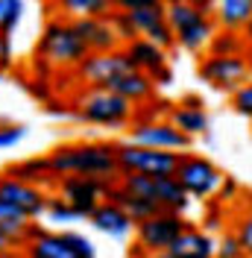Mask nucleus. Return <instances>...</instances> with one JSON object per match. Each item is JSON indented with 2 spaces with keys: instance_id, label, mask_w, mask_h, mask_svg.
<instances>
[{
  "instance_id": "2eb2a0df",
  "label": "nucleus",
  "mask_w": 252,
  "mask_h": 258,
  "mask_svg": "<svg viewBox=\"0 0 252 258\" xmlns=\"http://www.w3.org/2000/svg\"><path fill=\"white\" fill-rule=\"evenodd\" d=\"M153 77L150 74H144L138 68H132V71H123V74H117L114 80H109L103 88H109L114 94L126 97L129 103H138V100H147V97L153 94Z\"/></svg>"
},
{
  "instance_id": "aec40b11",
  "label": "nucleus",
  "mask_w": 252,
  "mask_h": 258,
  "mask_svg": "<svg viewBox=\"0 0 252 258\" xmlns=\"http://www.w3.org/2000/svg\"><path fill=\"white\" fill-rule=\"evenodd\" d=\"M56 6L71 18H109L111 0H56Z\"/></svg>"
},
{
  "instance_id": "5701e85b",
  "label": "nucleus",
  "mask_w": 252,
  "mask_h": 258,
  "mask_svg": "<svg viewBox=\"0 0 252 258\" xmlns=\"http://www.w3.org/2000/svg\"><path fill=\"white\" fill-rule=\"evenodd\" d=\"M47 217L50 223H74V220H79L77 209L68 200H47Z\"/></svg>"
},
{
  "instance_id": "f257e3e1",
  "label": "nucleus",
  "mask_w": 252,
  "mask_h": 258,
  "mask_svg": "<svg viewBox=\"0 0 252 258\" xmlns=\"http://www.w3.org/2000/svg\"><path fill=\"white\" fill-rule=\"evenodd\" d=\"M53 176H71V173H85V176L109 179L120 170L117 161V147L109 144H74L59 147L47 159Z\"/></svg>"
},
{
  "instance_id": "6e6552de",
  "label": "nucleus",
  "mask_w": 252,
  "mask_h": 258,
  "mask_svg": "<svg viewBox=\"0 0 252 258\" xmlns=\"http://www.w3.org/2000/svg\"><path fill=\"white\" fill-rule=\"evenodd\" d=\"M62 197L77 209L79 217H91L94 209L100 206L97 200L103 194H109V182L100 176H85V173H71V176H62Z\"/></svg>"
},
{
  "instance_id": "4468645a",
  "label": "nucleus",
  "mask_w": 252,
  "mask_h": 258,
  "mask_svg": "<svg viewBox=\"0 0 252 258\" xmlns=\"http://www.w3.org/2000/svg\"><path fill=\"white\" fill-rule=\"evenodd\" d=\"M91 223H94L103 235H109V238H126V235L132 232V223H135V220L129 217V211H126L120 203L109 200V203H100L94 209Z\"/></svg>"
},
{
  "instance_id": "c85d7f7f",
  "label": "nucleus",
  "mask_w": 252,
  "mask_h": 258,
  "mask_svg": "<svg viewBox=\"0 0 252 258\" xmlns=\"http://www.w3.org/2000/svg\"><path fill=\"white\" fill-rule=\"evenodd\" d=\"M24 132L27 129L21 126V123H6V126H0V147H15L21 138H24Z\"/></svg>"
},
{
  "instance_id": "58836bf2",
  "label": "nucleus",
  "mask_w": 252,
  "mask_h": 258,
  "mask_svg": "<svg viewBox=\"0 0 252 258\" xmlns=\"http://www.w3.org/2000/svg\"><path fill=\"white\" fill-rule=\"evenodd\" d=\"M27 258H47V255H38V252H32V249H30V252H27Z\"/></svg>"
},
{
  "instance_id": "4c0bfd02",
  "label": "nucleus",
  "mask_w": 252,
  "mask_h": 258,
  "mask_svg": "<svg viewBox=\"0 0 252 258\" xmlns=\"http://www.w3.org/2000/svg\"><path fill=\"white\" fill-rule=\"evenodd\" d=\"M0 258H21V255H15V252L9 249V252H0Z\"/></svg>"
},
{
  "instance_id": "c756f323",
  "label": "nucleus",
  "mask_w": 252,
  "mask_h": 258,
  "mask_svg": "<svg viewBox=\"0 0 252 258\" xmlns=\"http://www.w3.org/2000/svg\"><path fill=\"white\" fill-rule=\"evenodd\" d=\"M3 220H30L24 211L18 209V206H12V203H6L3 197H0V223Z\"/></svg>"
},
{
  "instance_id": "9b49d317",
  "label": "nucleus",
  "mask_w": 252,
  "mask_h": 258,
  "mask_svg": "<svg viewBox=\"0 0 252 258\" xmlns=\"http://www.w3.org/2000/svg\"><path fill=\"white\" fill-rule=\"evenodd\" d=\"M0 197L6 203H12L24 211L27 217H38L47 211V197L38 191L35 185H30L27 179H18V176H0Z\"/></svg>"
},
{
  "instance_id": "bb28decb",
  "label": "nucleus",
  "mask_w": 252,
  "mask_h": 258,
  "mask_svg": "<svg viewBox=\"0 0 252 258\" xmlns=\"http://www.w3.org/2000/svg\"><path fill=\"white\" fill-rule=\"evenodd\" d=\"M235 235H237V241H240V246H243V252L252 258V211H249V214H243V217L237 220Z\"/></svg>"
},
{
  "instance_id": "f03ea898",
  "label": "nucleus",
  "mask_w": 252,
  "mask_h": 258,
  "mask_svg": "<svg viewBox=\"0 0 252 258\" xmlns=\"http://www.w3.org/2000/svg\"><path fill=\"white\" fill-rule=\"evenodd\" d=\"M38 53L41 59L59 68H79V62L91 53L88 44L82 41L74 30V24H62V21H50L44 27V35L38 41Z\"/></svg>"
},
{
  "instance_id": "412c9836",
  "label": "nucleus",
  "mask_w": 252,
  "mask_h": 258,
  "mask_svg": "<svg viewBox=\"0 0 252 258\" xmlns=\"http://www.w3.org/2000/svg\"><path fill=\"white\" fill-rule=\"evenodd\" d=\"M249 47L246 44V38L243 35H237V30H226L220 35H214L211 38V44L208 50L211 53H217V56H243V50Z\"/></svg>"
},
{
  "instance_id": "9d476101",
  "label": "nucleus",
  "mask_w": 252,
  "mask_h": 258,
  "mask_svg": "<svg viewBox=\"0 0 252 258\" xmlns=\"http://www.w3.org/2000/svg\"><path fill=\"white\" fill-rule=\"evenodd\" d=\"M129 141L141 147H156V150H188L191 147V135H185L179 126H173L170 120H144L135 123L129 132Z\"/></svg>"
},
{
  "instance_id": "e433bc0d",
  "label": "nucleus",
  "mask_w": 252,
  "mask_h": 258,
  "mask_svg": "<svg viewBox=\"0 0 252 258\" xmlns=\"http://www.w3.org/2000/svg\"><path fill=\"white\" fill-rule=\"evenodd\" d=\"M243 38H246V44L252 47V18H249V24L243 27Z\"/></svg>"
},
{
  "instance_id": "72a5a7b5",
  "label": "nucleus",
  "mask_w": 252,
  "mask_h": 258,
  "mask_svg": "<svg viewBox=\"0 0 252 258\" xmlns=\"http://www.w3.org/2000/svg\"><path fill=\"white\" fill-rule=\"evenodd\" d=\"M220 191H223V197H232V194H235V182H232V179H226V182L220 185Z\"/></svg>"
},
{
  "instance_id": "b1692460",
  "label": "nucleus",
  "mask_w": 252,
  "mask_h": 258,
  "mask_svg": "<svg viewBox=\"0 0 252 258\" xmlns=\"http://www.w3.org/2000/svg\"><path fill=\"white\" fill-rule=\"evenodd\" d=\"M41 173H50V164H47V159H30V161H24V164H15V167H12V176H18V179H27V182H32V179H38Z\"/></svg>"
},
{
  "instance_id": "f3484780",
  "label": "nucleus",
  "mask_w": 252,
  "mask_h": 258,
  "mask_svg": "<svg viewBox=\"0 0 252 258\" xmlns=\"http://www.w3.org/2000/svg\"><path fill=\"white\" fill-rule=\"evenodd\" d=\"M252 18V0H217L214 21L223 30H243Z\"/></svg>"
},
{
  "instance_id": "20e7f679",
  "label": "nucleus",
  "mask_w": 252,
  "mask_h": 258,
  "mask_svg": "<svg viewBox=\"0 0 252 258\" xmlns=\"http://www.w3.org/2000/svg\"><path fill=\"white\" fill-rule=\"evenodd\" d=\"M117 161L123 173H153V176H176L179 153L173 150H156L141 144H123L117 147Z\"/></svg>"
},
{
  "instance_id": "7ed1b4c3",
  "label": "nucleus",
  "mask_w": 252,
  "mask_h": 258,
  "mask_svg": "<svg viewBox=\"0 0 252 258\" xmlns=\"http://www.w3.org/2000/svg\"><path fill=\"white\" fill-rule=\"evenodd\" d=\"M132 114V103L109 88H94L79 97V117L100 126H123Z\"/></svg>"
},
{
  "instance_id": "dca6fc26",
  "label": "nucleus",
  "mask_w": 252,
  "mask_h": 258,
  "mask_svg": "<svg viewBox=\"0 0 252 258\" xmlns=\"http://www.w3.org/2000/svg\"><path fill=\"white\" fill-rule=\"evenodd\" d=\"M167 249H173L179 258H214L217 255V243L211 241L205 232H197V229H191V226L167 246Z\"/></svg>"
},
{
  "instance_id": "423d86ee",
  "label": "nucleus",
  "mask_w": 252,
  "mask_h": 258,
  "mask_svg": "<svg viewBox=\"0 0 252 258\" xmlns=\"http://www.w3.org/2000/svg\"><path fill=\"white\" fill-rule=\"evenodd\" d=\"M176 179H179L182 188H185L191 197H197V200L211 197V194L223 185V173L220 170H217L208 159H203V156H191V153L179 156Z\"/></svg>"
},
{
  "instance_id": "ea45409f",
  "label": "nucleus",
  "mask_w": 252,
  "mask_h": 258,
  "mask_svg": "<svg viewBox=\"0 0 252 258\" xmlns=\"http://www.w3.org/2000/svg\"><path fill=\"white\" fill-rule=\"evenodd\" d=\"M161 3L167 6V3H188V0H161Z\"/></svg>"
},
{
  "instance_id": "cd10ccee",
  "label": "nucleus",
  "mask_w": 252,
  "mask_h": 258,
  "mask_svg": "<svg viewBox=\"0 0 252 258\" xmlns=\"http://www.w3.org/2000/svg\"><path fill=\"white\" fill-rule=\"evenodd\" d=\"M217 258H246L243 246L237 241V235H226V238L217 243Z\"/></svg>"
},
{
  "instance_id": "a878e982",
  "label": "nucleus",
  "mask_w": 252,
  "mask_h": 258,
  "mask_svg": "<svg viewBox=\"0 0 252 258\" xmlns=\"http://www.w3.org/2000/svg\"><path fill=\"white\" fill-rule=\"evenodd\" d=\"M232 106H235L237 114H243V117L252 120V82H243L240 88L232 91Z\"/></svg>"
},
{
  "instance_id": "7c9ffc66",
  "label": "nucleus",
  "mask_w": 252,
  "mask_h": 258,
  "mask_svg": "<svg viewBox=\"0 0 252 258\" xmlns=\"http://www.w3.org/2000/svg\"><path fill=\"white\" fill-rule=\"evenodd\" d=\"M161 0H111L114 9L120 12H132V9H144V6H158Z\"/></svg>"
},
{
  "instance_id": "473e14b6",
  "label": "nucleus",
  "mask_w": 252,
  "mask_h": 258,
  "mask_svg": "<svg viewBox=\"0 0 252 258\" xmlns=\"http://www.w3.org/2000/svg\"><path fill=\"white\" fill-rule=\"evenodd\" d=\"M12 246H15V241H9V238H6V235L0 232V252H9Z\"/></svg>"
},
{
  "instance_id": "393cba45",
  "label": "nucleus",
  "mask_w": 252,
  "mask_h": 258,
  "mask_svg": "<svg viewBox=\"0 0 252 258\" xmlns=\"http://www.w3.org/2000/svg\"><path fill=\"white\" fill-rule=\"evenodd\" d=\"M111 27H114V32H117V38L120 41H132V38H138L141 32L135 30V24H132V18H129V12H114L111 15Z\"/></svg>"
},
{
  "instance_id": "39448f33",
  "label": "nucleus",
  "mask_w": 252,
  "mask_h": 258,
  "mask_svg": "<svg viewBox=\"0 0 252 258\" xmlns=\"http://www.w3.org/2000/svg\"><path fill=\"white\" fill-rule=\"evenodd\" d=\"M185 229L188 223L179 217V211L161 209L158 214L135 223V235H138V246H144L147 252H158V249H167Z\"/></svg>"
},
{
  "instance_id": "1a4fd4ad",
  "label": "nucleus",
  "mask_w": 252,
  "mask_h": 258,
  "mask_svg": "<svg viewBox=\"0 0 252 258\" xmlns=\"http://www.w3.org/2000/svg\"><path fill=\"white\" fill-rule=\"evenodd\" d=\"M132 68H135V64L126 56V50H106V53H88V56L79 62L77 74L88 82V85L103 88L109 80H114V77L123 74V71H132Z\"/></svg>"
},
{
  "instance_id": "2f4dec72",
  "label": "nucleus",
  "mask_w": 252,
  "mask_h": 258,
  "mask_svg": "<svg viewBox=\"0 0 252 258\" xmlns=\"http://www.w3.org/2000/svg\"><path fill=\"white\" fill-rule=\"evenodd\" d=\"M12 64V44H9V35H0V71H6Z\"/></svg>"
},
{
  "instance_id": "6ab92c4d",
  "label": "nucleus",
  "mask_w": 252,
  "mask_h": 258,
  "mask_svg": "<svg viewBox=\"0 0 252 258\" xmlns=\"http://www.w3.org/2000/svg\"><path fill=\"white\" fill-rule=\"evenodd\" d=\"M170 123L194 138V135H205L208 132V114L203 109H197V106H185L182 103V106L170 109Z\"/></svg>"
},
{
  "instance_id": "0eeeda50",
  "label": "nucleus",
  "mask_w": 252,
  "mask_h": 258,
  "mask_svg": "<svg viewBox=\"0 0 252 258\" xmlns=\"http://www.w3.org/2000/svg\"><path fill=\"white\" fill-rule=\"evenodd\" d=\"M249 71H252V64L243 56H217V53H208L200 62V77L205 82H211L214 88H220V91H235L243 82H249Z\"/></svg>"
},
{
  "instance_id": "c9c22d12",
  "label": "nucleus",
  "mask_w": 252,
  "mask_h": 258,
  "mask_svg": "<svg viewBox=\"0 0 252 258\" xmlns=\"http://www.w3.org/2000/svg\"><path fill=\"white\" fill-rule=\"evenodd\" d=\"M182 103H185V106H197V109H203V100H200V97H185V100H182Z\"/></svg>"
},
{
  "instance_id": "f704fd0d",
  "label": "nucleus",
  "mask_w": 252,
  "mask_h": 258,
  "mask_svg": "<svg viewBox=\"0 0 252 258\" xmlns=\"http://www.w3.org/2000/svg\"><path fill=\"white\" fill-rule=\"evenodd\" d=\"M150 258H179L173 249H158V252H150Z\"/></svg>"
},
{
  "instance_id": "a211bd4d",
  "label": "nucleus",
  "mask_w": 252,
  "mask_h": 258,
  "mask_svg": "<svg viewBox=\"0 0 252 258\" xmlns=\"http://www.w3.org/2000/svg\"><path fill=\"white\" fill-rule=\"evenodd\" d=\"M32 252H38V255H47V258H82L71 246V241L65 238V232L59 235H53V232H38V229H32Z\"/></svg>"
},
{
  "instance_id": "4be33fe9",
  "label": "nucleus",
  "mask_w": 252,
  "mask_h": 258,
  "mask_svg": "<svg viewBox=\"0 0 252 258\" xmlns=\"http://www.w3.org/2000/svg\"><path fill=\"white\" fill-rule=\"evenodd\" d=\"M24 15V0H0V35H9Z\"/></svg>"
},
{
  "instance_id": "f8f14e48",
  "label": "nucleus",
  "mask_w": 252,
  "mask_h": 258,
  "mask_svg": "<svg viewBox=\"0 0 252 258\" xmlns=\"http://www.w3.org/2000/svg\"><path fill=\"white\" fill-rule=\"evenodd\" d=\"M77 35L88 44L91 53H106V50H117V32L111 27L109 18H74L71 21Z\"/></svg>"
},
{
  "instance_id": "ddd939ff",
  "label": "nucleus",
  "mask_w": 252,
  "mask_h": 258,
  "mask_svg": "<svg viewBox=\"0 0 252 258\" xmlns=\"http://www.w3.org/2000/svg\"><path fill=\"white\" fill-rule=\"evenodd\" d=\"M123 50H126V56L132 59V64H135L138 71H144V74H150L153 80L167 68V50L158 47L156 41H150V38H144V35L126 41Z\"/></svg>"
}]
</instances>
